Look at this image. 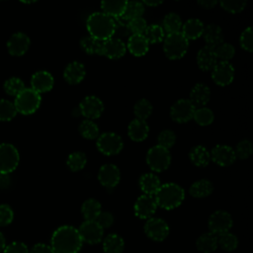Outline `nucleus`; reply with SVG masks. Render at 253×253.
I'll return each instance as SVG.
<instances>
[{"label":"nucleus","instance_id":"3","mask_svg":"<svg viewBox=\"0 0 253 253\" xmlns=\"http://www.w3.org/2000/svg\"><path fill=\"white\" fill-rule=\"evenodd\" d=\"M157 207L173 210L179 207L185 199L184 189L176 183H166L160 186L154 195Z\"/></svg>","mask_w":253,"mask_h":253},{"label":"nucleus","instance_id":"29","mask_svg":"<svg viewBox=\"0 0 253 253\" xmlns=\"http://www.w3.org/2000/svg\"><path fill=\"white\" fill-rule=\"evenodd\" d=\"M189 158L195 166L206 167L211 161V154L205 146L196 145L190 150Z\"/></svg>","mask_w":253,"mask_h":253},{"label":"nucleus","instance_id":"32","mask_svg":"<svg viewBox=\"0 0 253 253\" xmlns=\"http://www.w3.org/2000/svg\"><path fill=\"white\" fill-rule=\"evenodd\" d=\"M213 191V185L210 180L201 179L194 182L190 187V195L194 198H206Z\"/></svg>","mask_w":253,"mask_h":253},{"label":"nucleus","instance_id":"4","mask_svg":"<svg viewBox=\"0 0 253 253\" xmlns=\"http://www.w3.org/2000/svg\"><path fill=\"white\" fill-rule=\"evenodd\" d=\"M189 47V41L180 33L169 34L163 40V50L169 59L183 57Z\"/></svg>","mask_w":253,"mask_h":253},{"label":"nucleus","instance_id":"50","mask_svg":"<svg viewBox=\"0 0 253 253\" xmlns=\"http://www.w3.org/2000/svg\"><path fill=\"white\" fill-rule=\"evenodd\" d=\"M127 28L129 33H131V35H143L147 28V23L145 19H143L142 17H139V18L128 21Z\"/></svg>","mask_w":253,"mask_h":253},{"label":"nucleus","instance_id":"22","mask_svg":"<svg viewBox=\"0 0 253 253\" xmlns=\"http://www.w3.org/2000/svg\"><path fill=\"white\" fill-rule=\"evenodd\" d=\"M86 71L83 63L79 61H72L68 63L63 71L64 80L71 85L80 83L85 77Z\"/></svg>","mask_w":253,"mask_h":253},{"label":"nucleus","instance_id":"55","mask_svg":"<svg viewBox=\"0 0 253 253\" xmlns=\"http://www.w3.org/2000/svg\"><path fill=\"white\" fill-rule=\"evenodd\" d=\"M30 253H54V252L51 249L50 245H46L43 243H38L31 249Z\"/></svg>","mask_w":253,"mask_h":253},{"label":"nucleus","instance_id":"16","mask_svg":"<svg viewBox=\"0 0 253 253\" xmlns=\"http://www.w3.org/2000/svg\"><path fill=\"white\" fill-rule=\"evenodd\" d=\"M98 180L107 189L115 188L121 180L120 169L115 164H104L98 172Z\"/></svg>","mask_w":253,"mask_h":253},{"label":"nucleus","instance_id":"2","mask_svg":"<svg viewBox=\"0 0 253 253\" xmlns=\"http://www.w3.org/2000/svg\"><path fill=\"white\" fill-rule=\"evenodd\" d=\"M89 36L105 42L115 35L116 20L103 12L92 13L86 22Z\"/></svg>","mask_w":253,"mask_h":253},{"label":"nucleus","instance_id":"44","mask_svg":"<svg viewBox=\"0 0 253 253\" xmlns=\"http://www.w3.org/2000/svg\"><path fill=\"white\" fill-rule=\"evenodd\" d=\"M26 87H25V84H24L23 80L18 78V77H11L8 80H6L5 83H4V90L10 96H15L16 97Z\"/></svg>","mask_w":253,"mask_h":253},{"label":"nucleus","instance_id":"41","mask_svg":"<svg viewBox=\"0 0 253 253\" xmlns=\"http://www.w3.org/2000/svg\"><path fill=\"white\" fill-rule=\"evenodd\" d=\"M143 36L147 40L148 43H157L164 40L165 32L161 26L153 24V25L147 26Z\"/></svg>","mask_w":253,"mask_h":253},{"label":"nucleus","instance_id":"6","mask_svg":"<svg viewBox=\"0 0 253 253\" xmlns=\"http://www.w3.org/2000/svg\"><path fill=\"white\" fill-rule=\"evenodd\" d=\"M146 163L152 171L162 172L170 166L171 154L168 149L154 145L146 153Z\"/></svg>","mask_w":253,"mask_h":253},{"label":"nucleus","instance_id":"48","mask_svg":"<svg viewBox=\"0 0 253 253\" xmlns=\"http://www.w3.org/2000/svg\"><path fill=\"white\" fill-rule=\"evenodd\" d=\"M157 142L159 146L166 148L169 150V148H171L175 142H176V135L175 132L170 130V129H164L162 130L157 137Z\"/></svg>","mask_w":253,"mask_h":253},{"label":"nucleus","instance_id":"19","mask_svg":"<svg viewBox=\"0 0 253 253\" xmlns=\"http://www.w3.org/2000/svg\"><path fill=\"white\" fill-rule=\"evenodd\" d=\"M126 51V45L121 39L111 38L103 42L101 55H104L110 59H119L125 55Z\"/></svg>","mask_w":253,"mask_h":253},{"label":"nucleus","instance_id":"13","mask_svg":"<svg viewBox=\"0 0 253 253\" xmlns=\"http://www.w3.org/2000/svg\"><path fill=\"white\" fill-rule=\"evenodd\" d=\"M78 231L82 241L92 245L101 242L104 235V229L95 220H85Z\"/></svg>","mask_w":253,"mask_h":253},{"label":"nucleus","instance_id":"47","mask_svg":"<svg viewBox=\"0 0 253 253\" xmlns=\"http://www.w3.org/2000/svg\"><path fill=\"white\" fill-rule=\"evenodd\" d=\"M234 152H235L236 158H239L241 160L249 158L253 153L252 142L248 139H243L239 141L234 149Z\"/></svg>","mask_w":253,"mask_h":253},{"label":"nucleus","instance_id":"36","mask_svg":"<svg viewBox=\"0 0 253 253\" xmlns=\"http://www.w3.org/2000/svg\"><path fill=\"white\" fill-rule=\"evenodd\" d=\"M144 12V5L138 1H126V5L122 18L124 20H133L142 17Z\"/></svg>","mask_w":253,"mask_h":253},{"label":"nucleus","instance_id":"24","mask_svg":"<svg viewBox=\"0 0 253 253\" xmlns=\"http://www.w3.org/2000/svg\"><path fill=\"white\" fill-rule=\"evenodd\" d=\"M149 132V126L146 121L133 119L127 126V134L129 138L133 141H142L144 140Z\"/></svg>","mask_w":253,"mask_h":253},{"label":"nucleus","instance_id":"20","mask_svg":"<svg viewBox=\"0 0 253 253\" xmlns=\"http://www.w3.org/2000/svg\"><path fill=\"white\" fill-rule=\"evenodd\" d=\"M54 83V79L52 75L45 71V70H40L33 74L31 78V86L34 91L37 93H45L52 89Z\"/></svg>","mask_w":253,"mask_h":253},{"label":"nucleus","instance_id":"10","mask_svg":"<svg viewBox=\"0 0 253 253\" xmlns=\"http://www.w3.org/2000/svg\"><path fill=\"white\" fill-rule=\"evenodd\" d=\"M195 110L196 107L189 99H180L171 106L170 117L176 123H187L193 119Z\"/></svg>","mask_w":253,"mask_h":253},{"label":"nucleus","instance_id":"33","mask_svg":"<svg viewBox=\"0 0 253 253\" xmlns=\"http://www.w3.org/2000/svg\"><path fill=\"white\" fill-rule=\"evenodd\" d=\"M124 248V239L119 234L111 233L103 241V250L105 253H123Z\"/></svg>","mask_w":253,"mask_h":253},{"label":"nucleus","instance_id":"46","mask_svg":"<svg viewBox=\"0 0 253 253\" xmlns=\"http://www.w3.org/2000/svg\"><path fill=\"white\" fill-rule=\"evenodd\" d=\"M214 52L217 57V60L220 61H227L229 62V59H231L235 54V48L232 44L222 42L216 47H214Z\"/></svg>","mask_w":253,"mask_h":253},{"label":"nucleus","instance_id":"42","mask_svg":"<svg viewBox=\"0 0 253 253\" xmlns=\"http://www.w3.org/2000/svg\"><path fill=\"white\" fill-rule=\"evenodd\" d=\"M193 119L198 125L206 126L211 125L213 122L214 115L211 109L207 107H201V108H196Z\"/></svg>","mask_w":253,"mask_h":253},{"label":"nucleus","instance_id":"35","mask_svg":"<svg viewBox=\"0 0 253 253\" xmlns=\"http://www.w3.org/2000/svg\"><path fill=\"white\" fill-rule=\"evenodd\" d=\"M182 28V20L180 16L176 13H168L165 15L163 19V27L162 29L164 32L169 34H175V33H180Z\"/></svg>","mask_w":253,"mask_h":253},{"label":"nucleus","instance_id":"9","mask_svg":"<svg viewBox=\"0 0 253 253\" xmlns=\"http://www.w3.org/2000/svg\"><path fill=\"white\" fill-rule=\"evenodd\" d=\"M209 228L210 232L217 235L228 232L232 227L233 220L229 212L225 211H216L211 214L209 218Z\"/></svg>","mask_w":253,"mask_h":253},{"label":"nucleus","instance_id":"15","mask_svg":"<svg viewBox=\"0 0 253 253\" xmlns=\"http://www.w3.org/2000/svg\"><path fill=\"white\" fill-rule=\"evenodd\" d=\"M211 78L216 85H229L234 78V67L227 61H219L211 70Z\"/></svg>","mask_w":253,"mask_h":253},{"label":"nucleus","instance_id":"31","mask_svg":"<svg viewBox=\"0 0 253 253\" xmlns=\"http://www.w3.org/2000/svg\"><path fill=\"white\" fill-rule=\"evenodd\" d=\"M126 5V1L119 0V1H102L101 8L103 13L110 16L111 18L117 20L122 18L125 8Z\"/></svg>","mask_w":253,"mask_h":253},{"label":"nucleus","instance_id":"40","mask_svg":"<svg viewBox=\"0 0 253 253\" xmlns=\"http://www.w3.org/2000/svg\"><path fill=\"white\" fill-rule=\"evenodd\" d=\"M217 246L227 252L234 251L238 246V239L233 233L228 231L217 235Z\"/></svg>","mask_w":253,"mask_h":253},{"label":"nucleus","instance_id":"57","mask_svg":"<svg viewBox=\"0 0 253 253\" xmlns=\"http://www.w3.org/2000/svg\"><path fill=\"white\" fill-rule=\"evenodd\" d=\"M143 5H146V6H149V7H156V6H159L160 4H162V1H142L141 2Z\"/></svg>","mask_w":253,"mask_h":253},{"label":"nucleus","instance_id":"17","mask_svg":"<svg viewBox=\"0 0 253 253\" xmlns=\"http://www.w3.org/2000/svg\"><path fill=\"white\" fill-rule=\"evenodd\" d=\"M210 154H211V160H212L214 163L222 167L231 166L236 160L234 149L224 144L215 145L211 149Z\"/></svg>","mask_w":253,"mask_h":253},{"label":"nucleus","instance_id":"28","mask_svg":"<svg viewBox=\"0 0 253 253\" xmlns=\"http://www.w3.org/2000/svg\"><path fill=\"white\" fill-rule=\"evenodd\" d=\"M139 187L144 195L153 196L160 188V179L153 173H145L140 176L138 180Z\"/></svg>","mask_w":253,"mask_h":253},{"label":"nucleus","instance_id":"38","mask_svg":"<svg viewBox=\"0 0 253 253\" xmlns=\"http://www.w3.org/2000/svg\"><path fill=\"white\" fill-rule=\"evenodd\" d=\"M87 163V157L82 151H75L68 155L66 160V165L72 172H77L82 170Z\"/></svg>","mask_w":253,"mask_h":253},{"label":"nucleus","instance_id":"27","mask_svg":"<svg viewBox=\"0 0 253 253\" xmlns=\"http://www.w3.org/2000/svg\"><path fill=\"white\" fill-rule=\"evenodd\" d=\"M181 34L188 40H197L202 37L205 26L199 19H189L182 25Z\"/></svg>","mask_w":253,"mask_h":253},{"label":"nucleus","instance_id":"23","mask_svg":"<svg viewBox=\"0 0 253 253\" xmlns=\"http://www.w3.org/2000/svg\"><path fill=\"white\" fill-rule=\"evenodd\" d=\"M211 99V89L204 83L196 84L190 92V102L197 107H205Z\"/></svg>","mask_w":253,"mask_h":253},{"label":"nucleus","instance_id":"45","mask_svg":"<svg viewBox=\"0 0 253 253\" xmlns=\"http://www.w3.org/2000/svg\"><path fill=\"white\" fill-rule=\"evenodd\" d=\"M17 113L14 103L5 99L0 100V121H11L16 117Z\"/></svg>","mask_w":253,"mask_h":253},{"label":"nucleus","instance_id":"34","mask_svg":"<svg viewBox=\"0 0 253 253\" xmlns=\"http://www.w3.org/2000/svg\"><path fill=\"white\" fill-rule=\"evenodd\" d=\"M101 211V204L96 199H88L82 204L81 212L85 220H96Z\"/></svg>","mask_w":253,"mask_h":253},{"label":"nucleus","instance_id":"25","mask_svg":"<svg viewBox=\"0 0 253 253\" xmlns=\"http://www.w3.org/2000/svg\"><path fill=\"white\" fill-rule=\"evenodd\" d=\"M202 37L206 42V45L213 48L222 43L223 42L222 29L215 24H210L206 26Z\"/></svg>","mask_w":253,"mask_h":253},{"label":"nucleus","instance_id":"30","mask_svg":"<svg viewBox=\"0 0 253 253\" xmlns=\"http://www.w3.org/2000/svg\"><path fill=\"white\" fill-rule=\"evenodd\" d=\"M197 249L203 253H211L216 250L217 236L211 232H205L201 234L196 241Z\"/></svg>","mask_w":253,"mask_h":253},{"label":"nucleus","instance_id":"54","mask_svg":"<svg viewBox=\"0 0 253 253\" xmlns=\"http://www.w3.org/2000/svg\"><path fill=\"white\" fill-rule=\"evenodd\" d=\"M103 229L108 228L114 223V216L109 211H101L95 220Z\"/></svg>","mask_w":253,"mask_h":253},{"label":"nucleus","instance_id":"52","mask_svg":"<svg viewBox=\"0 0 253 253\" xmlns=\"http://www.w3.org/2000/svg\"><path fill=\"white\" fill-rule=\"evenodd\" d=\"M14 218V212L8 205H0V226L8 225Z\"/></svg>","mask_w":253,"mask_h":253},{"label":"nucleus","instance_id":"58","mask_svg":"<svg viewBox=\"0 0 253 253\" xmlns=\"http://www.w3.org/2000/svg\"><path fill=\"white\" fill-rule=\"evenodd\" d=\"M5 248V238L3 234L0 232V252H2Z\"/></svg>","mask_w":253,"mask_h":253},{"label":"nucleus","instance_id":"37","mask_svg":"<svg viewBox=\"0 0 253 253\" xmlns=\"http://www.w3.org/2000/svg\"><path fill=\"white\" fill-rule=\"evenodd\" d=\"M80 45L82 49L88 54H99L102 53L103 42L99 41L91 36H85L80 41Z\"/></svg>","mask_w":253,"mask_h":253},{"label":"nucleus","instance_id":"39","mask_svg":"<svg viewBox=\"0 0 253 253\" xmlns=\"http://www.w3.org/2000/svg\"><path fill=\"white\" fill-rule=\"evenodd\" d=\"M79 132L86 139H95L100 135L98 126L91 120H84L79 125Z\"/></svg>","mask_w":253,"mask_h":253},{"label":"nucleus","instance_id":"56","mask_svg":"<svg viewBox=\"0 0 253 253\" xmlns=\"http://www.w3.org/2000/svg\"><path fill=\"white\" fill-rule=\"evenodd\" d=\"M197 3L199 6H201L204 9H211L217 4V1L216 0H199Z\"/></svg>","mask_w":253,"mask_h":253},{"label":"nucleus","instance_id":"21","mask_svg":"<svg viewBox=\"0 0 253 253\" xmlns=\"http://www.w3.org/2000/svg\"><path fill=\"white\" fill-rule=\"evenodd\" d=\"M214 48L205 45L197 53V64L203 71H211L217 63Z\"/></svg>","mask_w":253,"mask_h":253},{"label":"nucleus","instance_id":"7","mask_svg":"<svg viewBox=\"0 0 253 253\" xmlns=\"http://www.w3.org/2000/svg\"><path fill=\"white\" fill-rule=\"evenodd\" d=\"M96 144L98 150L108 156L120 153L124 147V141L122 137L118 133L112 131L100 134L97 138Z\"/></svg>","mask_w":253,"mask_h":253},{"label":"nucleus","instance_id":"26","mask_svg":"<svg viewBox=\"0 0 253 253\" xmlns=\"http://www.w3.org/2000/svg\"><path fill=\"white\" fill-rule=\"evenodd\" d=\"M129 52L134 56L144 55L149 48V43L143 35H131L126 44Z\"/></svg>","mask_w":253,"mask_h":253},{"label":"nucleus","instance_id":"1","mask_svg":"<svg viewBox=\"0 0 253 253\" xmlns=\"http://www.w3.org/2000/svg\"><path fill=\"white\" fill-rule=\"evenodd\" d=\"M82 244L78 229L71 225L59 226L50 239V247L54 253H78Z\"/></svg>","mask_w":253,"mask_h":253},{"label":"nucleus","instance_id":"14","mask_svg":"<svg viewBox=\"0 0 253 253\" xmlns=\"http://www.w3.org/2000/svg\"><path fill=\"white\" fill-rule=\"evenodd\" d=\"M157 209V204L154 196L141 195L134 203V214L141 219H148L152 217Z\"/></svg>","mask_w":253,"mask_h":253},{"label":"nucleus","instance_id":"43","mask_svg":"<svg viewBox=\"0 0 253 253\" xmlns=\"http://www.w3.org/2000/svg\"><path fill=\"white\" fill-rule=\"evenodd\" d=\"M152 110V104L147 99H140L133 106V113L136 119L143 121H145L151 115Z\"/></svg>","mask_w":253,"mask_h":253},{"label":"nucleus","instance_id":"49","mask_svg":"<svg viewBox=\"0 0 253 253\" xmlns=\"http://www.w3.org/2000/svg\"><path fill=\"white\" fill-rule=\"evenodd\" d=\"M219 4L222 9L232 14L240 13L246 7V1L240 0H222L219 2Z\"/></svg>","mask_w":253,"mask_h":253},{"label":"nucleus","instance_id":"11","mask_svg":"<svg viewBox=\"0 0 253 253\" xmlns=\"http://www.w3.org/2000/svg\"><path fill=\"white\" fill-rule=\"evenodd\" d=\"M169 225L159 217H150L144 224V232L153 241H163L169 234Z\"/></svg>","mask_w":253,"mask_h":253},{"label":"nucleus","instance_id":"53","mask_svg":"<svg viewBox=\"0 0 253 253\" xmlns=\"http://www.w3.org/2000/svg\"><path fill=\"white\" fill-rule=\"evenodd\" d=\"M3 253H30L27 245L20 241H15L5 246Z\"/></svg>","mask_w":253,"mask_h":253},{"label":"nucleus","instance_id":"51","mask_svg":"<svg viewBox=\"0 0 253 253\" xmlns=\"http://www.w3.org/2000/svg\"><path fill=\"white\" fill-rule=\"evenodd\" d=\"M240 46L249 52L253 50V32L252 28L248 27L246 28L240 35Z\"/></svg>","mask_w":253,"mask_h":253},{"label":"nucleus","instance_id":"12","mask_svg":"<svg viewBox=\"0 0 253 253\" xmlns=\"http://www.w3.org/2000/svg\"><path fill=\"white\" fill-rule=\"evenodd\" d=\"M79 110L86 120L92 121L101 117L104 112V103L97 96L90 95L80 102Z\"/></svg>","mask_w":253,"mask_h":253},{"label":"nucleus","instance_id":"5","mask_svg":"<svg viewBox=\"0 0 253 253\" xmlns=\"http://www.w3.org/2000/svg\"><path fill=\"white\" fill-rule=\"evenodd\" d=\"M41 102V94L37 93L32 88H25L15 97L14 105L17 112L23 115H31L39 109Z\"/></svg>","mask_w":253,"mask_h":253},{"label":"nucleus","instance_id":"18","mask_svg":"<svg viewBox=\"0 0 253 253\" xmlns=\"http://www.w3.org/2000/svg\"><path fill=\"white\" fill-rule=\"evenodd\" d=\"M31 44L30 38L22 33L18 32L13 34L7 42V48L11 55L21 56L26 53Z\"/></svg>","mask_w":253,"mask_h":253},{"label":"nucleus","instance_id":"8","mask_svg":"<svg viewBox=\"0 0 253 253\" xmlns=\"http://www.w3.org/2000/svg\"><path fill=\"white\" fill-rule=\"evenodd\" d=\"M20 156L17 148L10 143L0 144V174L7 175L13 172L19 164Z\"/></svg>","mask_w":253,"mask_h":253}]
</instances>
